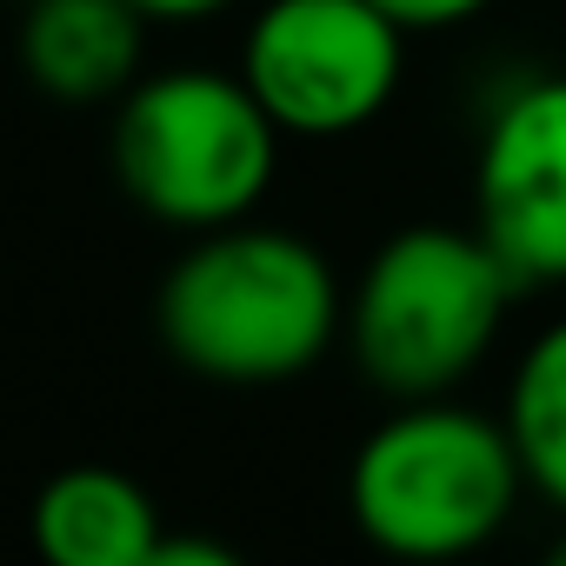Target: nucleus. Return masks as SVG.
Wrapping results in <instances>:
<instances>
[{
	"label": "nucleus",
	"instance_id": "nucleus-2",
	"mask_svg": "<svg viewBox=\"0 0 566 566\" xmlns=\"http://www.w3.org/2000/svg\"><path fill=\"white\" fill-rule=\"evenodd\" d=\"M520 280L480 227H400L374 247L347 301V347L394 400L453 394L500 340Z\"/></svg>",
	"mask_w": 566,
	"mask_h": 566
},
{
	"label": "nucleus",
	"instance_id": "nucleus-10",
	"mask_svg": "<svg viewBox=\"0 0 566 566\" xmlns=\"http://www.w3.org/2000/svg\"><path fill=\"white\" fill-rule=\"evenodd\" d=\"M380 8L407 28V34H427V28H453V21H473L486 14L493 0H380Z\"/></svg>",
	"mask_w": 566,
	"mask_h": 566
},
{
	"label": "nucleus",
	"instance_id": "nucleus-5",
	"mask_svg": "<svg viewBox=\"0 0 566 566\" xmlns=\"http://www.w3.org/2000/svg\"><path fill=\"white\" fill-rule=\"evenodd\" d=\"M407 67V28L380 0H266L240 48V81L280 134L334 140L367 127Z\"/></svg>",
	"mask_w": 566,
	"mask_h": 566
},
{
	"label": "nucleus",
	"instance_id": "nucleus-8",
	"mask_svg": "<svg viewBox=\"0 0 566 566\" xmlns=\"http://www.w3.org/2000/svg\"><path fill=\"white\" fill-rule=\"evenodd\" d=\"M28 520L54 566H154L160 546V506L120 467H61Z\"/></svg>",
	"mask_w": 566,
	"mask_h": 566
},
{
	"label": "nucleus",
	"instance_id": "nucleus-13",
	"mask_svg": "<svg viewBox=\"0 0 566 566\" xmlns=\"http://www.w3.org/2000/svg\"><path fill=\"white\" fill-rule=\"evenodd\" d=\"M553 559H566V533H559V539H553Z\"/></svg>",
	"mask_w": 566,
	"mask_h": 566
},
{
	"label": "nucleus",
	"instance_id": "nucleus-6",
	"mask_svg": "<svg viewBox=\"0 0 566 566\" xmlns=\"http://www.w3.org/2000/svg\"><path fill=\"white\" fill-rule=\"evenodd\" d=\"M473 227L520 287H566V74L493 107L473 160Z\"/></svg>",
	"mask_w": 566,
	"mask_h": 566
},
{
	"label": "nucleus",
	"instance_id": "nucleus-4",
	"mask_svg": "<svg viewBox=\"0 0 566 566\" xmlns=\"http://www.w3.org/2000/svg\"><path fill=\"white\" fill-rule=\"evenodd\" d=\"M280 167V120L240 74L174 67L147 74L114 101V174L120 193L187 233L247 220Z\"/></svg>",
	"mask_w": 566,
	"mask_h": 566
},
{
	"label": "nucleus",
	"instance_id": "nucleus-3",
	"mask_svg": "<svg viewBox=\"0 0 566 566\" xmlns=\"http://www.w3.org/2000/svg\"><path fill=\"white\" fill-rule=\"evenodd\" d=\"M520 486L526 473L506 420L447 407V394L400 400V413H387L347 467L354 526L400 559L480 553L520 506Z\"/></svg>",
	"mask_w": 566,
	"mask_h": 566
},
{
	"label": "nucleus",
	"instance_id": "nucleus-1",
	"mask_svg": "<svg viewBox=\"0 0 566 566\" xmlns=\"http://www.w3.org/2000/svg\"><path fill=\"white\" fill-rule=\"evenodd\" d=\"M160 347L227 387H273L327 360L347 327L327 253L287 227L227 220L207 227L160 280Z\"/></svg>",
	"mask_w": 566,
	"mask_h": 566
},
{
	"label": "nucleus",
	"instance_id": "nucleus-11",
	"mask_svg": "<svg viewBox=\"0 0 566 566\" xmlns=\"http://www.w3.org/2000/svg\"><path fill=\"white\" fill-rule=\"evenodd\" d=\"M154 566H240V553L227 539H167L154 546Z\"/></svg>",
	"mask_w": 566,
	"mask_h": 566
},
{
	"label": "nucleus",
	"instance_id": "nucleus-9",
	"mask_svg": "<svg viewBox=\"0 0 566 566\" xmlns=\"http://www.w3.org/2000/svg\"><path fill=\"white\" fill-rule=\"evenodd\" d=\"M506 440L520 453L526 486L566 513V321H553L513 367Z\"/></svg>",
	"mask_w": 566,
	"mask_h": 566
},
{
	"label": "nucleus",
	"instance_id": "nucleus-7",
	"mask_svg": "<svg viewBox=\"0 0 566 566\" xmlns=\"http://www.w3.org/2000/svg\"><path fill=\"white\" fill-rule=\"evenodd\" d=\"M21 67L61 107H114L147 61V14L134 0H21Z\"/></svg>",
	"mask_w": 566,
	"mask_h": 566
},
{
	"label": "nucleus",
	"instance_id": "nucleus-12",
	"mask_svg": "<svg viewBox=\"0 0 566 566\" xmlns=\"http://www.w3.org/2000/svg\"><path fill=\"white\" fill-rule=\"evenodd\" d=\"M134 8H140L147 21H207V14L233 8V0H134Z\"/></svg>",
	"mask_w": 566,
	"mask_h": 566
}]
</instances>
